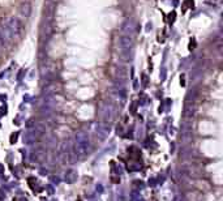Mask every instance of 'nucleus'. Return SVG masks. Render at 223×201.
<instances>
[{"label": "nucleus", "instance_id": "obj_1", "mask_svg": "<svg viewBox=\"0 0 223 201\" xmlns=\"http://www.w3.org/2000/svg\"><path fill=\"white\" fill-rule=\"evenodd\" d=\"M90 153V140L86 132H77L74 140V155L77 158H85Z\"/></svg>", "mask_w": 223, "mask_h": 201}, {"label": "nucleus", "instance_id": "obj_2", "mask_svg": "<svg viewBox=\"0 0 223 201\" xmlns=\"http://www.w3.org/2000/svg\"><path fill=\"white\" fill-rule=\"evenodd\" d=\"M76 179H77V172L74 171V170H69V171L65 174V182L69 183V184L76 182Z\"/></svg>", "mask_w": 223, "mask_h": 201}, {"label": "nucleus", "instance_id": "obj_3", "mask_svg": "<svg viewBox=\"0 0 223 201\" xmlns=\"http://www.w3.org/2000/svg\"><path fill=\"white\" fill-rule=\"evenodd\" d=\"M130 201H144V199L141 197V195L138 192H132L130 195Z\"/></svg>", "mask_w": 223, "mask_h": 201}]
</instances>
